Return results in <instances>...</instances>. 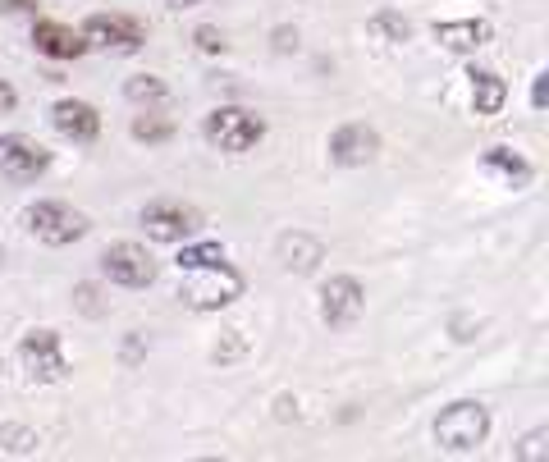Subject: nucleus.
<instances>
[{
  "label": "nucleus",
  "instance_id": "c85d7f7f",
  "mask_svg": "<svg viewBox=\"0 0 549 462\" xmlns=\"http://www.w3.org/2000/svg\"><path fill=\"white\" fill-rule=\"evenodd\" d=\"M165 5H174V10H188V5H197V0H165Z\"/></svg>",
  "mask_w": 549,
  "mask_h": 462
},
{
  "label": "nucleus",
  "instance_id": "6ab92c4d",
  "mask_svg": "<svg viewBox=\"0 0 549 462\" xmlns=\"http://www.w3.org/2000/svg\"><path fill=\"white\" fill-rule=\"evenodd\" d=\"M133 138H138V142H170L174 124H170V119H156V115H138V119H133Z\"/></svg>",
  "mask_w": 549,
  "mask_h": 462
},
{
  "label": "nucleus",
  "instance_id": "bb28decb",
  "mask_svg": "<svg viewBox=\"0 0 549 462\" xmlns=\"http://www.w3.org/2000/svg\"><path fill=\"white\" fill-rule=\"evenodd\" d=\"M275 46H280V51H289V46H298V33H289V28H280V33H275Z\"/></svg>",
  "mask_w": 549,
  "mask_h": 462
},
{
  "label": "nucleus",
  "instance_id": "423d86ee",
  "mask_svg": "<svg viewBox=\"0 0 549 462\" xmlns=\"http://www.w3.org/2000/svg\"><path fill=\"white\" fill-rule=\"evenodd\" d=\"M83 42L101 46V51H115V55H133L147 42V28L138 19H129V14H92L83 23Z\"/></svg>",
  "mask_w": 549,
  "mask_h": 462
},
{
  "label": "nucleus",
  "instance_id": "9b49d317",
  "mask_svg": "<svg viewBox=\"0 0 549 462\" xmlns=\"http://www.w3.org/2000/svg\"><path fill=\"white\" fill-rule=\"evenodd\" d=\"M376 151H380V138H376V129H366V124H344V129L330 138L334 165H366Z\"/></svg>",
  "mask_w": 549,
  "mask_h": 462
},
{
  "label": "nucleus",
  "instance_id": "f3484780",
  "mask_svg": "<svg viewBox=\"0 0 549 462\" xmlns=\"http://www.w3.org/2000/svg\"><path fill=\"white\" fill-rule=\"evenodd\" d=\"M485 165H490V170H499V174H504V179L513 183V188H522V183H531V165L522 161L517 151H508V147H490V151H485Z\"/></svg>",
  "mask_w": 549,
  "mask_h": 462
},
{
  "label": "nucleus",
  "instance_id": "4be33fe9",
  "mask_svg": "<svg viewBox=\"0 0 549 462\" xmlns=\"http://www.w3.org/2000/svg\"><path fill=\"white\" fill-rule=\"evenodd\" d=\"M549 430H531L527 440H522V449H513V458H522V462H540V458H549Z\"/></svg>",
  "mask_w": 549,
  "mask_h": 462
},
{
  "label": "nucleus",
  "instance_id": "ddd939ff",
  "mask_svg": "<svg viewBox=\"0 0 549 462\" xmlns=\"http://www.w3.org/2000/svg\"><path fill=\"white\" fill-rule=\"evenodd\" d=\"M33 42H37V51L51 55V60H78V55L87 51L83 33H74V28H65V23H55V19H37Z\"/></svg>",
  "mask_w": 549,
  "mask_h": 462
},
{
  "label": "nucleus",
  "instance_id": "393cba45",
  "mask_svg": "<svg viewBox=\"0 0 549 462\" xmlns=\"http://www.w3.org/2000/svg\"><path fill=\"white\" fill-rule=\"evenodd\" d=\"M545 101H549V74H536V92H531V106L545 110Z\"/></svg>",
  "mask_w": 549,
  "mask_h": 462
},
{
  "label": "nucleus",
  "instance_id": "2eb2a0df",
  "mask_svg": "<svg viewBox=\"0 0 549 462\" xmlns=\"http://www.w3.org/2000/svg\"><path fill=\"white\" fill-rule=\"evenodd\" d=\"M508 101V83L499 74H490V69H476L472 74V110L476 115H499Z\"/></svg>",
  "mask_w": 549,
  "mask_h": 462
},
{
  "label": "nucleus",
  "instance_id": "1a4fd4ad",
  "mask_svg": "<svg viewBox=\"0 0 549 462\" xmlns=\"http://www.w3.org/2000/svg\"><path fill=\"white\" fill-rule=\"evenodd\" d=\"M46 165H51V151L42 147V142L23 138V133H5L0 138V174L14 183H33L37 174H46Z\"/></svg>",
  "mask_w": 549,
  "mask_h": 462
},
{
  "label": "nucleus",
  "instance_id": "6e6552de",
  "mask_svg": "<svg viewBox=\"0 0 549 462\" xmlns=\"http://www.w3.org/2000/svg\"><path fill=\"white\" fill-rule=\"evenodd\" d=\"M142 229H147V238H156V243H183L188 234L202 229V211H197V206H183V202H151L147 211H142Z\"/></svg>",
  "mask_w": 549,
  "mask_h": 462
},
{
  "label": "nucleus",
  "instance_id": "5701e85b",
  "mask_svg": "<svg viewBox=\"0 0 549 462\" xmlns=\"http://www.w3.org/2000/svg\"><path fill=\"white\" fill-rule=\"evenodd\" d=\"M74 302H78V312H87V316H106V302H101L97 284H78V289H74Z\"/></svg>",
  "mask_w": 549,
  "mask_h": 462
},
{
  "label": "nucleus",
  "instance_id": "20e7f679",
  "mask_svg": "<svg viewBox=\"0 0 549 462\" xmlns=\"http://www.w3.org/2000/svg\"><path fill=\"white\" fill-rule=\"evenodd\" d=\"M28 234L37 238V243H51V248H65V243H78V238L92 229V220H87L83 211H74V206L65 202H37L28 206Z\"/></svg>",
  "mask_w": 549,
  "mask_h": 462
},
{
  "label": "nucleus",
  "instance_id": "f03ea898",
  "mask_svg": "<svg viewBox=\"0 0 549 462\" xmlns=\"http://www.w3.org/2000/svg\"><path fill=\"white\" fill-rule=\"evenodd\" d=\"M261 138H266V119L243 110V106H220V110L206 115V142L220 147V151L243 156V151H252Z\"/></svg>",
  "mask_w": 549,
  "mask_h": 462
},
{
  "label": "nucleus",
  "instance_id": "aec40b11",
  "mask_svg": "<svg viewBox=\"0 0 549 462\" xmlns=\"http://www.w3.org/2000/svg\"><path fill=\"white\" fill-rule=\"evenodd\" d=\"M371 33L385 37V42H408V37H412V23L399 19V14H376V19H371Z\"/></svg>",
  "mask_w": 549,
  "mask_h": 462
},
{
  "label": "nucleus",
  "instance_id": "c756f323",
  "mask_svg": "<svg viewBox=\"0 0 549 462\" xmlns=\"http://www.w3.org/2000/svg\"><path fill=\"white\" fill-rule=\"evenodd\" d=\"M0 261H5V252H0Z\"/></svg>",
  "mask_w": 549,
  "mask_h": 462
},
{
  "label": "nucleus",
  "instance_id": "a211bd4d",
  "mask_svg": "<svg viewBox=\"0 0 549 462\" xmlns=\"http://www.w3.org/2000/svg\"><path fill=\"white\" fill-rule=\"evenodd\" d=\"M124 97L129 101H151V106H161L165 101V83L161 78H151V74H138V78H129V83H124Z\"/></svg>",
  "mask_w": 549,
  "mask_h": 462
},
{
  "label": "nucleus",
  "instance_id": "dca6fc26",
  "mask_svg": "<svg viewBox=\"0 0 549 462\" xmlns=\"http://www.w3.org/2000/svg\"><path fill=\"white\" fill-rule=\"evenodd\" d=\"M280 257H284V266L289 270H316V261L325 257V248L316 243V238H307V234H284L280 238Z\"/></svg>",
  "mask_w": 549,
  "mask_h": 462
},
{
  "label": "nucleus",
  "instance_id": "39448f33",
  "mask_svg": "<svg viewBox=\"0 0 549 462\" xmlns=\"http://www.w3.org/2000/svg\"><path fill=\"white\" fill-rule=\"evenodd\" d=\"M19 357L37 385H60V380L69 376V357H65V348H60V334L55 330H28Z\"/></svg>",
  "mask_w": 549,
  "mask_h": 462
},
{
  "label": "nucleus",
  "instance_id": "9d476101",
  "mask_svg": "<svg viewBox=\"0 0 549 462\" xmlns=\"http://www.w3.org/2000/svg\"><path fill=\"white\" fill-rule=\"evenodd\" d=\"M362 307H366V293H362V284H357L353 275H334V280L325 284L321 316H325L330 330H348V325L362 316Z\"/></svg>",
  "mask_w": 549,
  "mask_h": 462
},
{
  "label": "nucleus",
  "instance_id": "7ed1b4c3",
  "mask_svg": "<svg viewBox=\"0 0 549 462\" xmlns=\"http://www.w3.org/2000/svg\"><path fill=\"white\" fill-rule=\"evenodd\" d=\"M485 435H490V412H485L481 403H453V408H444L440 421H435V440L449 453L481 449Z\"/></svg>",
  "mask_w": 549,
  "mask_h": 462
},
{
  "label": "nucleus",
  "instance_id": "a878e982",
  "mask_svg": "<svg viewBox=\"0 0 549 462\" xmlns=\"http://www.w3.org/2000/svg\"><path fill=\"white\" fill-rule=\"evenodd\" d=\"M14 101H19V97H14V87L5 83V78H0V115H10V110H14Z\"/></svg>",
  "mask_w": 549,
  "mask_h": 462
},
{
  "label": "nucleus",
  "instance_id": "412c9836",
  "mask_svg": "<svg viewBox=\"0 0 549 462\" xmlns=\"http://www.w3.org/2000/svg\"><path fill=\"white\" fill-rule=\"evenodd\" d=\"M211 261H225V248H220V243H197V248L179 252V270H197V266H211Z\"/></svg>",
  "mask_w": 549,
  "mask_h": 462
},
{
  "label": "nucleus",
  "instance_id": "f257e3e1",
  "mask_svg": "<svg viewBox=\"0 0 549 462\" xmlns=\"http://www.w3.org/2000/svg\"><path fill=\"white\" fill-rule=\"evenodd\" d=\"M238 293H243V275L229 261H211V266L188 270V284H183L179 298L197 312H216V307H229Z\"/></svg>",
  "mask_w": 549,
  "mask_h": 462
},
{
  "label": "nucleus",
  "instance_id": "4468645a",
  "mask_svg": "<svg viewBox=\"0 0 549 462\" xmlns=\"http://www.w3.org/2000/svg\"><path fill=\"white\" fill-rule=\"evenodd\" d=\"M435 42L449 46V51H476V46L490 42V23H485V19H449V23H435Z\"/></svg>",
  "mask_w": 549,
  "mask_h": 462
},
{
  "label": "nucleus",
  "instance_id": "f8f14e48",
  "mask_svg": "<svg viewBox=\"0 0 549 462\" xmlns=\"http://www.w3.org/2000/svg\"><path fill=\"white\" fill-rule=\"evenodd\" d=\"M51 119H55V129L65 133V138H74V142H92V138L101 133V115H97V106H87V101H74V97L55 101Z\"/></svg>",
  "mask_w": 549,
  "mask_h": 462
},
{
  "label": "nucleus",
  "instance_id": "b1692460",
  "mask_svg": "<svg viewBox=\"0 0 549 462\" xmlns=\"http://www.w3.org/2000/svg\"><path fill=\"white\" fill-rule=\"evenodd\" d=\"M197 46H202V51H225V37H220L216 28H197Z\"/></svg>",
  "mask_w": 549,
  "mask_h": 462
},
{
  "label": "nucleus",
  "instance_id": "0eeeda50",
  "mask_svg": "<svg viewBox=\"0 0 549 462\" xmlns=\"http://www.w3.org/2000/svg\"><path fill=\"white\" fill-rule=\"evenodd\" d=\"M156 270H161L156 257L147 248H138V243H115V248L101 252V275L110 284H124V289H147L156 280Z\"/></svg>",
  "mask_w": 549,
  "mask_h": 462
},
{
  "label": "nucleus",
  "instance_id": "cd10ccee",
  "mask_svg": "<svg viewBox=\"0 0 549 462\" xmlns=\"http://www.w3.org/2000/svg\"><path fill=\"white\" fill-rule=\"evenodd\" d=\"M10 10H33V0H5Z\"/></svg>",
  "mask_w": 549,
  "mask_h": 462
}]
</instances>
